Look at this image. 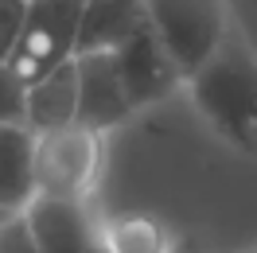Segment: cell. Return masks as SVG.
Wrapping results in <instances>:
<instances>
[{
    "label": "cell",
    "mask_w": 257,
    "mask_h": 253,
    "mask_svg": "<svg viewBox=\"0 0 257 253\" xmlns=\"http://www.w3.org/2000/svg\"><path fill=\"white\" fill-rule=\"evenodd\" d=\"M187 94L195 113L218 141L245 156H257V55L238 28L218 47V55L187 82Z\"/></svg>",
    "instance_id": "obj_1"
},
{
    "label": "cell",
    "mask_w": 257,
    "mask_h": 253,
    "mask_svg": "<svg viewBox=\"0 0 257 253\" xmlns=\"http://www.w3.org/2000/svg\"><path fill=\"white\" fill-rule=\"evenodd\" d=\"M145 8L152 32L160 35L187 82L218 55L234 32L226 0H145Z\"/></svg>",
    "instance_id": "obj_2"
},
{
    "label": "cell",
    "mask_w": 257,
    "mask_h": 253,
    "mask_svg": "<svg viewBox=\"0 0 257 253\" xmlns=\"http://www.w3.org/2000/svg\"><path fill=\"white\" fill-rule=\"evenodd\" d=\"M105 168V137L86 125L47 133L35 144V191L39 199L90 203Z\"/></svg>",
    "instance_id": "obj_3"
},
{
    "label": "cell",
    "mask_w": 257,
    "mask_h": 253,
    "mask_svg": "<svg viewBox=\"0 0 257 253\" xmlns=\"http://www.w3.org/2000/svg\"><path fill=\"white\" fill-rule=\"evenodd\" d=\"M82 16H86L82 0H32L20 47L12 55V63H8L24 86H35L51 70L78 59Z\"/></svg>",
    "instance_id": "obj_4"
},
{
    "label": "cell",
    "mask_w": 257,
    "mask_h": 253,
    "mask_svg": "<svg viewBox=\"0 0 257 253\" xmlns=\"http://www.w3.org/2000/svg\"><path fill=\"white\" fill-rule=\"evenodd\" d=\"M24 218L43 253H109L105 245V218H94L90 203H63V199H35Z\"/></svg>",
    "instance_id": "obj_5"
},
{
    "label": "cell",
    "mask_w": 257,
    "mask_h": 253,
    "mask_svg": "<svg viewBox=\"0 0 257 253\" xmlns=\"http://www.w3.org/2000/svg\"><path fill=\"white\" fill-rule=\"evenodd\" d=\"M133 117H137V109L128 101L117 55L113 51L78 55V125L105 137L113 129L128 125Z\"/></svg>",
    "instance_id": "obj_6"
},
{
    "label": "cell",
    "mask_w": 257,
    "mask_h": 253,
    "mask_svg": "<svg viewBox=\"0 0 257 253\" xmlns=\"http://www.w3.org/2000/svg\"><path fill=\"white\" fill-rule=\"evenodd\" d=\"M113 55H117L128 101H133L137 113L148 109V105H156V101H164L179 82H187L183 70L176 66V59L168 55V47L160 43V35L152 32V24H145L125 47H117Z\"/></svg>",
    "instance_id": "obj_7"
},
{
    "label": "cell",
    "mask_w": 257,
    "mask_h": 253,
    "mask_svg": "<svg viewBox=\"0 0 257 253\" xmlns=\"http://www.w3.org/2000/svg\"><path fill=\"white\" fill-rule=\"evenodd\" d=\"M35 137L28 125H0V214H24L35 191Z\"/></svg>",
    "instance_id": "obj_8"
},
{
    "label": "cell",
    "mask_w": 257,
    "mask_h": 253,
    "mask_svg": "<svg viewBox=\"0 0 257 253\" xmlns=\"http://www.w3.org/2000/svg\"><path fill=\"white\" fill-rule=\"evenodd\" d=\"M70 125H78V59L28 86V129L35 137Z\"/></svg>",
    "instance_id": "obj_9"
},
{
    "label": "cell",
    "mask_w": 257,
    "mask_h": 253,
    "mask_svg": "<svg viewBox=\"0 0 257 253\" xmlns=\"http://www.w3.org/2000/svg\"><path fill=\"white\" fill-rule=\"evenodd\" d=\"M145 24H148L145 0H90L86 16H82L78 55H101V51L125 47Z\"/></svg>",
    "instance_id": "obj_10"
},
{
    "label": "cell",
    "mask_w": 257,
    "mask_h": 253,
    "mask_svg": "<svg viewBox=\"0 0 257 253\" xmlns=\"http://www.w3.org/2000/svg\"><path fill=\"white\" fill-rule=\"evenodd\" d=\"M109 253H176L172 230L152 214H113L105 218Z\"/></svg>",
    "instance_id": "obj_11"
},
{
    "label": "cell",
    "mask_w": 257,
    "mask_h": 253,
    "mask_svg": "<svg viewBox=\"0 0 257 253\" xmlns=\"http://www.w3.org/2000/svg\"><path fill=\"white\" fill-rule=\"evenodd\" d=\"M0 125H28V86L8 63H0Z\"/></svg>",
    "instance_id": "obj_12"
},
{
    "label": "cell",
    "mask_w": 257,
    "mask_h": 253,
    "mask_svg": "<svg viewBox=\"0 0 257 253\" xmlns=\"http://www.w3.org/2000/svg\"><path fill=\"white\" fill-rule=\"evenodd\" d=\"M28 8H32L28 0H0V63H12L28 24Z\"/></svg>",
    "instance_id": "obj_13"
},
{
    "label": "cell",
    "mask_w": 257,
    "mask_h": 253,
    "mask_svg": "<svg viewBox=\"0 0 257 253\" xmlns=\"http://www.w3.org/2000/svg\"><path fill=\"white\" fill-rule=\"evenodd\" d=\"M0 253H43L35 245V234L24 214H12L0 222Z\"/></svg>",
    "instance_id": "obj_14"
},
{
    "label": "cell",
    "mask_w": 257,
    "mask_h": 253,
    "mask_svg": "<svg viewBox=\"0 0 257 253\" xmlns=\"http://www.w3.org/2000/svg\"><path fill=\"white\" fill-rule=\"evenodd\" d=\"M241 253H257V245H253V249H241Z\"/></svg>",
    "instance_id": "obj_15"
},
{
    "label": "cell",
    "mask_w": 257,
    "mask_h": 253,
    "mask_svg": "<svg viewBox=\"0 0 257 253\" xmlns=\"http://www.w3.org/2000/svg\"><path fill=\"white\" fill-rule=\"evenodd\" d=\"M82 4H90V0H82Z\"/></svg>",
    "instance_id": "obj_16"
},
{
    "label": "cell",
    "mask_w": 257,
    "mask_h": 253,
    "mask_svg": "<svg viewBox=\"0 0 257 253\" xmlns=\"http://www.w3.org/2000/svg\"><path fill=\"white\" fill-rule=\"evenodd\" d=\"M28 4H32V0H28Z\"/></svg>",
    "instance_id": "obj_17"
}]
</instances>
